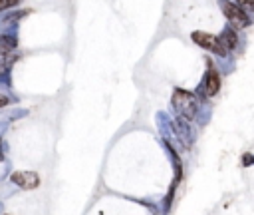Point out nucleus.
<instances>
[{
    "label": "nucleus",
    "instance_id": "nucleus-1",
    "mask_svg": "<svg viewBox=\"0 0 254 215\" xmlns=\"http://www.w3.org/2000/svg\"><path fill=\"white\" fill-rule=\"evenodd\" d=\"M173 108L177 110V114L190 121V119H195L197 118V112H199V102L197 98L190 94V92H185V90H175V94H173Z\"/></svg>",
    "mask_w": 254,
    "mask_h": 215
},
{
    "label": "nucleus",
    "instance_id": "nucleus-2",
    "mask_svg": "<svg viewBox=\"0 0 254 215\" xmlns=\"http://www.w3.org/2000/svg\"><path fill=\"white\" fill-rule=\"evenodd\" d=\"M218 4L222 8V12H225V16L231 20L233 28H246L250 24L248 14L240 6H236L234 2H231V0H218Z\"/></svg>",
    "mask_w": 254,
    "mask_h": 215
},
{
    "label": "nucleus",
    "instance_id": "nucleus-3",
    "mask_svg": "<svg viewBox=\"0 0 254 215\" xmlns=\"http://www.w3.org/2000/svg\"><path fill=\"white\" fill-rule=\"evenodd\" d=\"M193 42L218 54V56H227V48L222 46L220 38L218 36H212V34H207V32H193Z\"/></svg>",
    "mask_w": 254,
    "mask_h": 215
},
{
    "label": "nucleus",
    "instance_id": "nucleus-4",
    "mask_svg": "<svg viewBox=\"0 0 254 215\" xmlns=\"http://www.w3.org/2000/svg\"><path fill=\"white\" fill-rule=\"evenodd\" d=\"M12 183H16L20 190H36L40 186V177L34 171H14Z\"/></svg>",
    "mask_w": 254,
    "mask_h": 215
},
{
    "label": "nucleus",
    "instance_id": "nucleus-5",
    "mask_svg": "<svg viewBox=\"0 0 254 215\" xmlns=\"http://www.w3.org/2000/svg\"><path fill=\"white\" fill-rule=\"evenodd\" d=\"M218 88H220V76H218V72L212 68V64L209 62V72H207L205 82H203V92H205V96H207V98H212L216 92H218Z\"/></svg>",
    "mask_w": 254,
    "mask_h": 215
},
{
    "label": "nucleus",
    "instance_id": "nucleus-6",
    "mask_svg": "<svg viewBox=\"0 0 254 215\" xmlns=\"http://www.w3.org/2000/svg\"><path fill=\"white\" fill-rule=\"evenodd\" d=\"M220 42H222V46H225L227 50H233L234 46H236V34H234V30H231V28H227L225 32H222V36H220Z\"/></svg>",
    "mask_w": 254,
    "mask_h": 215
},
{
    "label": "nucleus",
    "instance_id": "nucleus-7",
    "mask_svg": "<svg viewBox=\"0 0 254 215\" xmlns=\"http://www.w3.org/2000/svg\"><path fill=\"white\" fill-rule=\"evenodd\" d=\"M14 46H16V40H14V38L0 36V54H6V52H10Z\"/></svg>",
    "mask_w": 254,
    "mask_h": 215
},
{
    "label": "nucleus",
    "instance_id": "nucleus-8",
    "mask_svg": "<svg viewBox=\"0 0 254 215\" xmlns=\"http://www.w3.org/2000/svg\"><path fill=\"white\" fill-rule=\"evenodd\" d=\"M20 0H0V12L2 10H8V8H14Z\"/></svg>",
    "mask_w": 254,
    "mask_h": 215
},
{
    "label": "nucleus",
    "instance_id": "nucleus-9",
    "mask_svg": "<svg viewBox=\"0 0 254 215\" xmlns=\"http://www.w3.org/2000/svg\"><path fill=\"white\" fill-rule=\"evenodd\" d=\"M238 4H240V8H242V10H244V8L254 10V0H238Z\"/></svg>",
    "mask_w": 254,
    "mask_h": 215
},
{
    "label": "nucleus",
    "instance_id": "nucleus-10",
    "mask_svg": "<svg viewBox=\"0 0 254 215\" xmlns=\"http://www.w3.org/2000/svg\"><path fill=\"white\" fill-rule=\"evenodd\" d=\"M242 164L244 166H252L254 164V156H252V153H244V156H242Z\"/></svg>",
    "mask_w": 254,
    "mask_h": 215
},
{
    "label": "nucleus",
    "instance_id": "nucleus-11",
    "mask_svg": "<svg viewBox=\"0 0 254 215\" xmlns=\"http://www.w3.org/2000/svg\"><path fill=\"white\" fill-rule=\"evenodd\" d=\"M8 104H10V100H8L6 96L0 94V108H4V106H8Z\"/></svg>",
    "mask_w": 254,
    "mask_h": 215
},
{
    "label": "nucleus",
    "instance_id": "nucleus-12",
    "mask_svg": "<svg viewBox=\"0 0 254 215\" xmlns=\"http://www.w3.org/2000/svg\"><path fill=\"white\" fill-rule=\"evenodd\" d=\"M0 147H2V143H0ZM0 160H2V149H0Z\"/></svg>",
    "mask_w": 254,
    "mask_h": 215
}]
</instances>
